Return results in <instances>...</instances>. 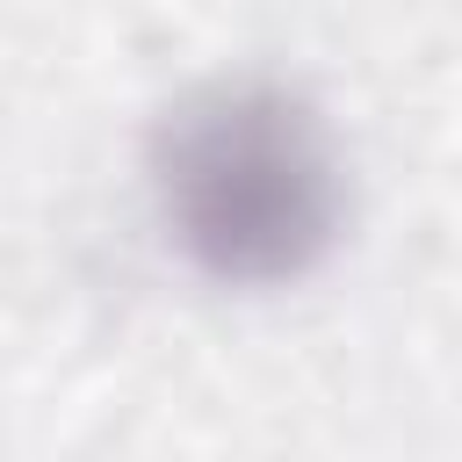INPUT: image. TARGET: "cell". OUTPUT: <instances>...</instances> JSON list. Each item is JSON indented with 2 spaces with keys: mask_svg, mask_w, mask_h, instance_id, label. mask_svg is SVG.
I'll return each instance as SVG.
<instances>
[{
  "mask_svg": "<svg viewBox=\"0 0 462 462\" xmlns=\"http://www.w3.org/2000/svg\"><path fill=\"white\" fill-rule=\"evenodd\" d=\"M152 188L173 245L224 289L303 282L346 224V166L318 108L282 79H217L166 108Z\"/></svg>",
  "mask_w": 462,
  "mask_h": 462,
  "instance_id": "cell-1",
  "label": "cell"
}]
</instances>
